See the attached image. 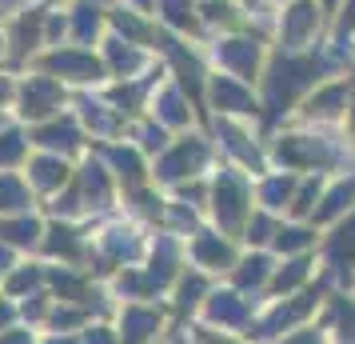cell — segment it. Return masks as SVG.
Instances as JSON below:
<instances>
[{
    "mask_svg": "<svg viewBox=\"0 0 355 344\" xmlns=\"http://www.w3.org/2000/svg\"><path fill=\"white\" fill-rule=\"evenodd\" d=\"M311 72L315 68L304 65V60H284V65H275V76H272V104H288L300 88H304L307 81H311Z\"/></svg>",
    "mask_w": 355,
    "mask_h": 344,
    "instance_id": "6da1fadb",
    "label": "cell"
},
{
    "mask_svg": "<svg viewBox=\"0 0 355 344\" xmlns=\"http://www.w3.org/2000/svg\"><path fill=\"white\" fill-rule=\"evenodd\" d=\"M243 200H248V193H243V181H236V177H220V188H216V213H220V224H236L243 216Z\"/></svg>",
    "mask_w": 355,
    "mask_h": 344,
    "instance_id": "7a4b0ae2",
    "label": "cell"
},
{
    "mask_svg": "<svg viewBox=\"0 0 355 344\" xmlns=\"http://www.w3.org/2000/svg\"><path fill=\"white\" fill-rule=\"evenodd\" d=\"M204 161V145H180L168 161H164V177H180V168H196V164Z\"/></svg>",
    "mask_w": 355,
    "mask_h": 344,
    "instance_id": "3957f363",
    "label": "cell"
},
{
    "mask_svg": "<svg viewBox=\"0 0 355 344\" xmlns=\"http://www.w3.org/2000/svg\"><path fill=\"white\" fill-rule=\"evenodd\" d=\"M216 100H220V108H236V113H248V108H252L248 92H243V88H236L232 81L216 84Z\"/></svg>",
    "mask_w": 355,
    "mask_h": 344,
    "instance_id": "277c9868",
    "label": "cell"
},
{
    "mask_svg": "<svg viewBox=\"0 0 355 344\" xmlns=\"http://www.w3.org/2000/svg\"><path fill=\"white\" fill-rule=\"evenodd\" d=\"M224 60H227V65H236L240 72H252V65H256V44L236 40V44H227V49H224Z\"/></svg>",
    "mask_w": 355,
    "mask_h": 344,
    "instance_id": "5b68a950",
    "label": "cell"
},
{
    "mask_svg": "<svg viewBox=\"0 0 355 344\" xmlns=\"http://www.w3.org/2000/svg\"><path fill=\"white\" fill-rule=\"evenodd\" d=\"M315 24V13H311V4H295L291 8V20H288V40H300Z\"/></svg>",
    "mask_w": 355,
    "mask_h": 344,
    "instance_id": "8992f818",
    "label": "cell"
},
{
    "mask_svg": "<svg viewBox=\"0 0 355 344\" xmlns=\"http://www.w3.org/2000/svg\"><path fill=\"white\" fill-rule=\"evenodd\" d=\"M307 312V300H300V304H288V309H275L268 320H263V332H275V328H284V325H291V320H300Z\"/></svg>",
    "mask_w": 355,
    "mask_h": 344,
    "instance_id": "52a82bcc",
    "label": "cell"
},
{
    "mask_svg": "<svg viewBox=\"0 0 355 344\" xmlns=\"http://www.w3.org/2000/svg\"><path fill=\"white\" fill-rule=\"evenodd\" d=\"M347 200H352V184H339L331 197L323 200V208H320V220H327V216H336V213H343L347 208Z\"/></svg>",
    "mask_w": 355,
    "mask_h": 344,
    "instance_id": "ba28073f",
    "label": "cell"
},
{
    "mask_svg": "<svg viewBox=\"0 0 355 344\" xmlns=\"http://www.w3.org/2000/svg\"><path fill=\"white\" fill-rule=\"evenodd\" d=\"M336 316H339V328H343V332H339L343 344H355V304H343V300H339Z\"/></svg>",
    "mask_w": 355,
    "mask_h": 344,
    "instance_id": "9c48e42d",
    "label": "cell"
},
{
    "mask_svg": "<svg viewBox=\"0 0 355 344\" xmlns=\"http://www.w3.org/2000/svg\"><path fill=\"white\" fill-rule=\"evenodd\" d=\"M196 256H200V261H208V264H224L227 261V248L216 245V240H200V245H196Z\"/></svg>",
    "mask_w": 355,
    "mask_h": 344,
    "instance_id": "30bf717a",
    "label": "cell"
},
{
    "mask_svg": "<svg viewBox=\"0 0 355 344\" xmlns=\"http://www.w3.org/2000/svg\"><path fill=\"white\" fill-rule=\"evenodd\" d=\"M339 100H343V88H327V92H320L311 100V113H336Z\"/></svg>",
    "mask_w": 355,
    "mask_h": 344,
    "instance_id": "8fae6325",
    "label": "cell"
},
{
    "mask_svg": "<svg viewBox=\"0 0 355 344\" xmlns=\"http://www.w3.org/2000/svg\"><path fill=\"white\" fill-rule=\"evenodd\" d=\"M36 172H40V177H36L40 184H56V181H64V164H56V161H40V164H36Z\"/></svg>",
    "mask_w": 355,
    "mask_h": 344,
    "instance_id": "7c38bea8",
    "label": "cell"
},
{
    "mask_svg": "<svg viewBox=\"0 0 355 344\" xmlns=\"http://www.w3.org/2000/svg\"><path fill=\"white\" fill-rule=\"evenodd\" d=\"M263 272H268V261H263V256H256V261H248V264H243L240 284H259V280H263Z\"/></svg>",
    "mask_w": 355,
    "mask_h": 344,
    "instance_id": "4fadbf2b",
    "label": "cell"
},
{
    "mask_svg": "<svg viewBox=\"0 0 355 344\" xmlns=\"http://www.w3.org/2000/svg\"><path fill=\"white\" fill-rule=\"evenodd\" d=\"M304 272H307V261H295L288 272H279V288H291L295 280H304Z\"/></svg>",
    "mask_w": 355,
    "mask_h": 344,
    "instance_id": "5bb4252c",
    "label": "cell"
},
{
    "mask_svg": "<svg viewBox=\"0 0 355 344\" xmlns=\"http://www.w3.org/2000/svg\"><path fill=\"white\" fill-rule=\"evenodd\" d=\"M300 245H307V232H304V229L279 232V248H300Z\"/></svg>",
    "mask_w": 355,
    "mask_h": 344,
    "instance_id": "9a60e30c",
    "label": "cell"
},
{
    "mask_svg": "<svg viewBox=\"0 0 355 344\" xmlns=\"http://www.w3.org/2000/svg\"><path fill=\"white\" fill-rule=\"evenodd\" d=\"M211 312H216V320H240V316H243L240 304H220V300L211 304Z\"/></svg>",
    "mask_w": 355,
    "mask_h": 344,
    "instance_id": "2e32d148",
    "label": "cell"
},
{
    "mask_svg": "<svg viewBox=\"0 0 355 344\" xmlns=\"http://www.w3.org/2000/svg\"><path fill=\"white\" fill-rule=\"evenodd\" d=\"M288 188H291L288 181H272L268 188H263V197H268V204H279V200L288 197Z\"/></svg>",
    "mask_w": 355,
    "mask_h": 344,
    "instance_id": "e0dca14e",
    "label": "cell"
},
{
    "mask_svg": "<svg viewBox=\"0 0 355 344\" xmlns=\"http://www.w3.org/2000/svg\"><path fill=\"white\" fill-rule=\"evenodd\" d=\"M311 197H315V184H307L304 193H300V200H295V213H307V208H311Z\"/></svg>",
    "mask_w": 355,
    "mask_h": 344,
    "instance_id": "ac0fdd59",
    "label": "cell"
},
{
    "mask_svg": "<svg viewBox=\"0 0 355 344\" xmlns=\"http://www.w3.org/2000/svg\"><path fill=\"white\" fill-rule=\"evenodd\" d=\"M263 232H268V220H263V216H256V220H252V236H248V240H263Z\"/></svg>",
    "mask_w": 355,
    "mask_h": 344,
    "instance_id": "d6986e66",
    "label": "cell"
},
{
    "mask_svg": "<svg viewBox=\"0 0 355 344\" xmlns=\"http://www.w3.org/2000/svg\"><path fill=\"white\" fill-rule=\"evenodd\" d=\"M288 344H320V336L315 332H304V336H291Z\"/></svg>",
    "mask_w": 355,
    "mask_h": 344,
    "instance_id": "ffe728a7",
    "label": "cell"
},
{
    "mask_svg": "<svg viewBox=\"0 0 355 344\" xmlns=\"http://www.w3.org/2000/svg\"><path fill=\"white\" fill-rule=\"evenodd\" d=\"M327 4H331V0H327Z\"/></svg>",
    "mask_w": 355,
    "mask_h": 344,
    "instance_id": "44dd1931",
    "label": "cell"
}]
</instances>
